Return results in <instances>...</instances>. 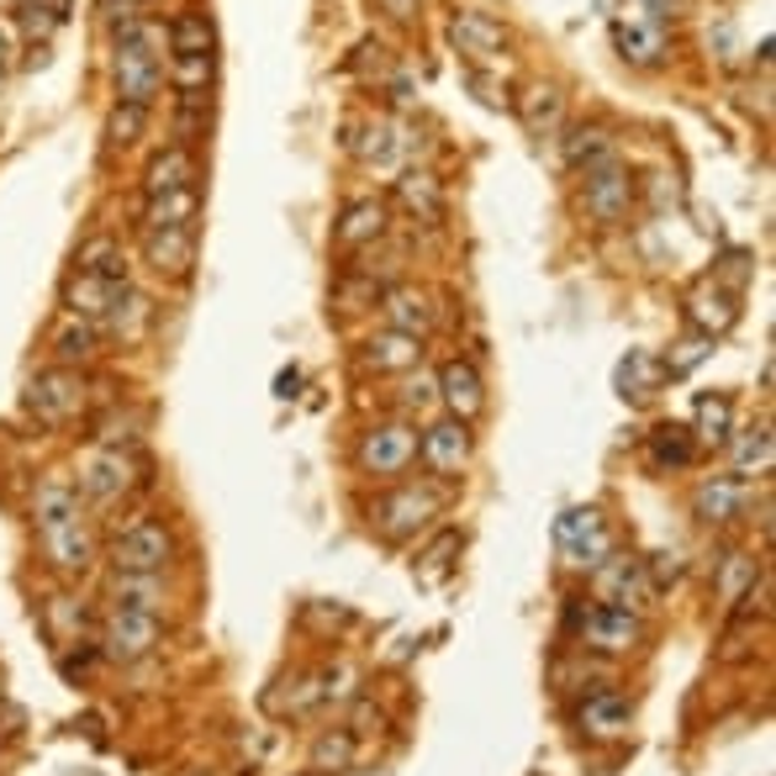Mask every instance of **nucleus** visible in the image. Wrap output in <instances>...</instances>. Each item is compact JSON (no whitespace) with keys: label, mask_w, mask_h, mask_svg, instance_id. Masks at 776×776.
I'll return each instance as SVG.
<instances>
[{"label":"nucleus","mask_w":776,"mask_h":776,"mask_svg":"<svg viewBox=\"0 0 776 776\" xmlns=\"http://www.w3.org/2000/svg\"><path fill=\"white\" fill-rule=\"evenodd\" d=\"M381 6H386L396 22H417L423 17V0H381Z\"/></svg>","instance_id":"3c124183"},{"label":"nucleus","mask_w":776,"mask_h":776,"mask_svg":"<svg viewBox=\"0 0 776 776\" xmlns=\"http://www.w3.org/2000/svg\"><path fill=\"white\" fill-rule=\"evenodd\" d=\"M170 53H217V32L206 11H180L170 22Z\"/></svg>","instance_id":"72a5a7b5"},{"label":"nucleus","mask_w":776,"mask_h":776,"mask_svg":"<svg viewBox=\"0 0 776 776\" xmlns=\"http://www.w3.org/2000/svg\"><path fill=\"white\" fill-rule=\"evenodd\" d=\"M438 381V402L449 407V417H460V423H470V417H481L486 407V381L481 370L470 360H449L444 370L434 375Z\"/></svg>","instance_id":"f3484780"},{"label":"nucleus","mask_w":776,"mask_h":776,"mask_svg":"<svg viewBox=\"0 0 776 776\" xmlns=\"http://www.w3.org/2000/svg\"><path fill=\"white\" fill-rule=\"evenodd\" d=\"M381 312H386V328L413 333V339H423V333L434 328V307H428V296L413 291V286H391V291H381Z\"/></svg>","instance_id":"a878e982"},{"label":"nucleus","mask_w":776,"mask_h":776,"mask_svg":"<svg viewBox=\"0 0 776 776\" xmlns=\"http://www.w3.org/2000/svg\"><path fill=\"white\" fill-rule=\"evenodd\" d=\"M6 53H11V38L0 32V70H6Z\"/></svg>","instance_id":"864d4df0"},{"label":"nucleus","mask_w":776,"mask_h":776,"mask_svg":"<svg viewBox=\"0 0 776 776\" xmlns=\"http://www.w3.org/2000/svg\"><path fill=\"white\" fill-rule=\"evenodd\" d=\"M438 508H444V502H438V491H428V486H396V491H386V497L370 508V523H375L391 544H407V539H417L434 523Z\"/></svg>","instance_id":"7ed1b4c3"},{"label":"nucleus","mask_w":776,"mask_h":776,"mask_svg":"<svg viewBox=\"0 0 776 776\" xmlns=\"http://www.w3.org/2000/svg\"><path fill=\"white\" fill-rule=\"evenodd\" d=\"M597 592H603V603H645L650 597V576H645V560H629V555H607L597 565Z\"/></svg>","instance_id":"aec40b11"},{"label":"nucleus","mask_w":776,"mask_h":776,"mask_svg":"<svg viewBox=\"0 0 776 776\" xmlns=\"http://www.w3.org/2000/svg\"><path fill=\"white\" fill-rule=\"evenodd\" d=\"M386 201H375V195H360V201H349L343 206L339 227H333V238L343 243V248H370L375 238H386Z\"/></svg>","instance_id":"b1692460"},{"label":"nucleus","mask_w":776,"mask_h":776,"mask_svg":"<svg viewBox=\"0 0 776 776\" xmlns=\"http://www.w3.org/2000/svg\"><path fill=\"white\" fill-rule=\"evenodd\" d=\"M96 343H100L96 322H64L53 333V354H59V364H85V360H96Z\"/></svg>","instance_id":"4c0bfd02"},{"label":"nucleus","mask_w":776,"mask_h":776,"mask_svg":"<svg viewBox=\"0 0 776 776\" xmlns=\"http://www.w3.org/2000/svg\"><path fill=\"white\" fill-rule=\"evenodd\" d=\"M687 328L692 333H703V339H724L729 328L740 322V296H729L724 286H698V291H687Z\"/></svg>","instance_id":"dca6fc26"},{"label":"nucleus","mask_w":776,"mask_h":776,"mask_svg":"<svg viewBox=\"0 0 776 776\" xmlns=\"http://www.w3.org/2000/svg\"><path fill=\"white\" fill-rule=\"evenodd\" d=\"M776 460V444H772V423H761L751 434L734 438V465H740V476H766Z\"/></svg>","instance_id":"e433bc0d"},{"label":"nucleus","mask_w":776,"mask_h":776,"mask_svg":"<svg viewBox=\"0 0 776 776\" xmlns=\"http://www.w3.org/2000/svg\"><path fill=\"white\" fill-rule=\"evenodd\" d=\"M195 212H201V185L153 195V201H143V227H185V222H195Z\"/></svg>","instance_id":"7c9ffc66"},{"label":"nucleus","mask_w":776,"mask_h":776,"mask_svg":"<svg viewBox=\"0 0 776 776\" xmlns=\"http://www.w3.org/2000/svg\"><path fill=\"white\" fill-rule=\"evenodd\" d=\"M650 460H656L660 470H687V465L698 460V438H692V428L660 423L656 434H650Z\"/></svg>","instance_id":"c756f323"},{"label":"nucleus","mask_w":776,"mask_h":776,"mask_svg":"<svg viewBox=\"0 0 776 776\" xmlns=\"http://www.w3.org/2000/svg\"><path fill=\"white\" fill-rule=\"evenodd\" d=\"M38 544H43V555H49L53 571H64V576H79L85 565H91V529H85V518H64V523H43L38 529Z\"/></svg>","instance_id":"4468645a"},{"label":"nucleus","mask_w":776,"mask_h":776,"mask_svg":"<svg viewBox=\"0 0 776 776\" xmlns=\"http://www.w3.org/2000/svg\"><path fill=\"white\" fill-rule=\"evenodd\" d=\"M639 634H645L639 613H634V607H618V603L586 607V618H582V639L592 645V650H603V656H624V650H634Z\"/></svg>","instance_id":"9d476101"},{"label":"nucleus","mask_w":776,"mask_h":776,"mask_svg":"<svg viewBox=\"0 0 776 776\" xmlns=\"http://www.w3.org/2000/svg\"><path fill=\"white\" fill-rule=\"evenodd\" d=\"M417 455H423V465L434 476H460L465 460H470V423H460V417L428 423L423 438H417Z\"/></svg>","instance_id":"9b49d317"},{"label":"nucleus","mask_w":776,"mask_h":776,"mask_svg":"<svg viewBox=\"0 0 776 776\" xmlns=\"http://www.w3.org/2000/svg\"><path fill=\"white\" fill-rule=\"evenodd\" d=\"M729 428H734V407H729V396H698V428L692 438L698 444H729Z\"/></svg>","instance_id":"58836bf2"},{"label":"nucleus","mask_w":776,"mask_h":776,"mask_svg":"<svg viewBox=\"0 0 776 776\" xmlns=\"http://www.w3.org/2000/svg\"><path fill=\"white\" fill-rule=\"evenodd\" d=\"M191 185H201V170H195V159H191V148L185 143H170L143 170V201L170 195V191H191Z\"/></svg>","instance_id":"412c9836"},{"label":"nucleus","mask_w":776,"mask_h":776,"mask_svg":"<svg viewBox=\"0 0 776 776\" xmlns=\"http://www.w3.org/2000/svg\"><path fill=\"white\" fill-rule=\"evenodd\" d=\"M613 49L634 70H660L671 53V32L656 17H624V22H613Z\"/></svg>","instance_id":"1a4fd4ad"},{"label":"nucleus","mask_w":776,"mask_h":776,"mask_svg":"<svg viewBox=\"0 0 776 776\" xmlns=\"http://www.w3.org/2000/svg\"><path fill=\"white\" fill-rule=\"evenodd\" d=\"M159 650V613L143 607H111L106 624H100V656L117 660V666H138Z\"/></svg>","instance_id":"20e7f679"},{"label":"nucleus","mask_w":776,"mask_h":776,"mask_svg":"<svg viewBox=\"0 0 776 776\" xmlns=\"http://www.w3.org/2000/svg\"><path fill=\"white\" fill-rule=\"evenodd\" d=\"M212 74H217V53H174L170 59V79L180 96H206Z\"/></svg>","instance_id":"c9c22d12"},{"label":"nucleus","mask_w":776,"mask_h":776,"mask_svg":"<svg viewBox=\"0 0 776 776\" xmlns=\"http://www.w3.org/2000/svg\"><path fill=\"white\" fill-rule=\"evenodd\" d=\"M143 259L170 280H185L195 265V222L185 227H143Z\"/></svg>","instance_id":"f8f14e48"},{"label":"nucleus","mask_w":776,"mask_h":776,"mask_svg":"<svg viewBox=\"0 0 776 776\" xmlns=\"http://www.w3.org/2000/svg\"><path fill=\"white\" fill-rule=\"evenodd\" d=\"M49 613H53V624H59V634H79V629H85V607H74L70 597H53Z\"/></svg>","instance_id":"de8ad7c7"},{"label":"nucleus","mask_w":776,"mask_h":776,"mask_svg":"<svg viewBox=\"0 0 776 776\" xmlns=\"http://www.w3.org/2000/svg\"><path fill=\"white\" fill-rule=\"evenodd\" d=\"M755 280V254L751 248H724L719 265H713V286H724L729 296H740Z\"/></svg>","instance_id":"ea45409f"},{"label":"nucleus","mask_w":776,"mask_h":776,"mask_svg":"<svg viewBox=\"0 0 776 776\" xmlns=\"http://www.w3.org/2000/svg\"><path fill=\"white\" fill-rule=\"evenodd\" d=\"M555 544L560 555L571 560V565H582V571H597L607 555H613V534H607L603 512L597 508H571L555 518Z\"/></svg>","instance_id":"423d86ee"},{"label":"nucleus","mask_w":776,"mask_h":776,"mask_svg":"<svg viewBox=\"0 0 776 776\" xmlns=\"http://www.w3.org/2000/svg\"><path fill=\"white\" fill-rule=\"evenodd\" d=\"M79 407H85V381H79V370H70V364H53V370H43L26 386V413L38 417V423H49V428L79 417Z\"/></svg>","instance_id":"0eeeda50"},{"label":"nucleus","mask_w":776,"mask_h":776,"mask_svg":"<svg viewBox=\"0 0 776 776\" xmlns=\"http://www.w3.org/2000/svg\"><path fill=\"white\" fill-rule=\"evenodd\" d=\"M170 560H174V539L153 518H138L132 529H121L111 539V565H117L121 576H159Z\"/></svg>","instance_id":"39448f33"},{"label":"nucleus","mask_w":776,"mask_h":776,"mask_svg":"<svg viewBox=\"0 0 776 776\" xmlns=\"http://www.w3.org/2000/svg\"><path fill=\"white\" fill-rule=\"evenodd\" d=\"M111 85L121 106H153L164 91V59H159V26L121 22L111 32Z\"/></svg>","instance_id":"f257e3e1"},{"label":"nucleus","mask_w":776,"mask_h":776,"mask_svg":"<svg viewBox=\"0 0 776 776\" xmlns=\"http://www.w3.org/2000/svg\"><path fill=\"white\" fill-rule=\"evenodd\" d=\"M518 117H523V127H529L534 138H550L560 121H565V96H560L555 85H529V91L518 96Z\"/></svg>","instance_id":"cd10ccee"},{"label":"nucleus","mask_w":776,"mask_h":776,"mask_svg":"<svg viewBox=\"0 0 776 776\" xmlns=\"http://www.w3.org/2000/svg\"><path fill=\"white\" fill-rule=\"evenodd\" d=\"M402 402H407V407H417V413H423V407H434V402H438V381H434V375H417L413 386L402 391Z\"/></svg>","instance_id":"09e8293b"},{"label":"nucleus","mask_w":776,"mask_h":776,"mask_svg":"<svg viewBox=\"0 0 776 776\" xmlns=\"http://www.w3.org/2000/svg\"><path fill=\"white\" fill-rule=\"evenodd\" d=\"M143 127H148L143 106H121V100H117V111H111V121H106V143H111V148L138 143V138H143Z\"/></svg>","instance_id":"c03bdc74"},{"label":"nucleus","mask_w":776,"mask_h":776,"mask_svg":"<svg viewBox=\"0 0 776 776\" xmlns=\"http://www.w3.org/2000/svg\"><path fill=\"white\" fill-rule=\"evenodd\" d=\"M148 322H153V301L143 291H132V286H117L111 291V307L100 317V333H111L121 343H138L148 333Z\"/></svg>","instance_id":"5701e85b"},{"label":"nucleus","mask_w":776,"mask_h":776,"mask_svg":"<svg viewBox=\"0 0 776 776\" xmlns=\"http://www.w3.org/2000/svg\"><path fill=\"white\" fill-rule=\"evenodd\" d=\"M703 360H713V339H703V333H687V339H681L677 349L660 360V370H666L671 381H681V375H692Z\"/></svg>","instance_id":"a19ab883"},{"label":"nucleus","mask_w":776,"mask_h":776,"mask_svg":"<svg viewBox=\"0 0 776 776\" xmlns=\"http://www.w3.org/2000/svg\"><path fill=\"white\" fill-rule=\"evenodd\" d=\"M121 286H127V280H121ZM111 291H117V286H106V280H96V275H79V269H74V280L64 286V307H70V317L96 322L100 328V317H106V307H111Z\"/></svg>","instance_id":"c85d7f7f"},{"label":"nucleus","mask_w":776,"mask_h":776,"mask_svg":"<svg viewBox=\"0 0 776 776\" xmlns=\"http://www.w3.org/2000/svg\"><path fill=\"white\" fill-rule=\"evenodd\" d=\"M629 719H634V708L624 692H586L582 708H576V724H582L592 740H618V734H629Z\"/></svg>","instance_id":"4be33fe9"},{"label":"nucleus","mask_w":776,"mask_h":776,"mask_svg":"<svg viewBox=\"0 0 776 776\" xmlns=\"http://www.w3.org/2000/svg\"><path fill=\"white\" fill-rule=\"evenodd\" d=\"M301 386V370H280V381H275V396H296Z\"/></svg>","instance_id":"603ef678"},{"label":"nucleus","mask_w":776,"mask_h":776,"mask_svg":"<svg viewBox=\"0 0 776 776\" xmlns=\"http://www.w3.org/2000/svg\"><path fill=\"white\" fill-rule=\"evenodd\" d=\"M74 269H79V275H96L106 286H121V280H127V254H121V243L111 238V233H96V238L79 243Z\"/></svg>","instance_id":"bb28decb"},{"label":"nucleus","mask_w":776,"mask_h":776,"mask_svg":"<svg viewBox=\"0 0 776 776\" xmlns=\"http://www.w3.org/2000/svg\"><path fill=\"white\" fill-rule=\"evenodd\" d=\"M660 381H666V370H660V360H656V354H645V349H629V360L618 364V391L634 396V402L656 396Z\"/></svg>","instance_id":"2f4dec72"},{"label":"nucleus","mask_w":776,"mask_h":776,"mask_svg":"<svg viewBox=\"0 0 776 776\" xmlns=\"http://www.w3.org/2000/svg\"><path fill=\"white\" fill-rule=\"evenodd\" d=\"M364 364H370V370H391V375L417 370V364H423V339L396 333V328H381V333L364 339Z\"/></svg>","instance_id":"393cba45"},{"label":"nucleus","mask_w":776,"mask_h":776,"mask_svg":"<svg viewBox=\"0 0 776 776\" xmlns=\"http://www.w3.org/2000/svg\"><path fill=\"white\" fill-rule=\"evenodd\" d=\"M607 153H613V132H607L603 121L571 127V138H565V164H571V170H586V164H597Z\"/></svg>","instance_id":"473e14b6"},{"label":"nucleus","mask_w":776,"mask_h":776,"mask_svg":"<svg viewBox=\"0 0 776 776\" xmlns=\"http://www.w3.org/2000/svg\"><path fill=\"white\" fill-rule=\"evenodd\" d=\"M132 486H138V465L127 460L121 449H96V455L85 460V470H79V491L96 497V502H117Z\"/></svg>","instance_id":"2eb2a0df"},{"label":"nucleus","mask_w":776,"mask_h":776,"mask_svg":"<svg viewBox=\"0 0 776 776\" xmlns=\"http://www.w3.org/2000/svg\"><path fill=\"white\" fill-rule=\"evenodd\" d=\"M396 206H402L413 222H423V227H444V217H449L444 180H438L434 170H407L402 180H396Z\"/></svg>","instance_id":"a211bd4d"},{"label":"nucleus","mask_w":776,"mask_h":776,"mask_svg":"<svg viewBox=\"0 0 776 776\" xmlns=\"http://www.w3.org/2000/svg\"><path fill=\"white\" fill-rule=\"evenodd\" d=\"M354 755H360V740L354 734H322L312 745V761H317V772H343V766H354Z\"/></svg>","instance_id":"79ce46f5"},{"label":"nucleus","mask_w":776,"mask_h":776,"mask_svg":"<svg viewBox=\"0 0 776 776\" xmlns=\"http://www.w3.org/2000/svg\"><path fill=\"white\" fill-rule=\"evenodd\" d=\"M111 597H117V607H143V613L159 607V597H153V576H121V571H117Z\"/></svg>","instance_id":"a18cd8bd"},{"label":"nucleus","mask_w":776,"mask_h":776,"mask_svg":"<svg viewBox=\"0 0 776 776\" xmlns=\"http://www.w3.org/2000/svg\"><path fill=\"white\" fill-rule=\"evenodd\" d=\"M692 508H698V518H703V523H713V529L740 523V518H745V508H751V481H745V476H713V481L698 486Z\"/></svg>","instance_id":"6ab92c4d"},{"label":"nucleus","mask_w":776,"mask_h":776,"mask_svg":"<svg viewBox=\"0 0 776 776\" xmlns=\"http://www.w3.org/2000/svg\"><path fill=\"white\" fill-rule=\"evenodd\" d=\"M38 529L43 523H64V518H79V486H70L64 476H49L38 486Z\"/></svg>","instance_id":"f704fd0d"},{"label":"nucleus","mask_w":776,"mask_h":776,"mask_svg":"<svg viewBox=\"0 0 776 776\" xmlns=\"http://www.w3.org/2000/svg\"><path fill=\"white\" fill-rule=\"evenodd\" d=\"M634 206V180H629V164L618 159V153H607L597 164H586L582 170V212L597 227H618V222L629 217Z\"/></svg>","instance_id":"f03ea898"},{"label":"nucleus","mask_w":776,"mask_h":776,"mask_svg":"<svg viewBox=\"0 0 776 776\" xmlns=\"http://www.w3.org/2000/svg\"><path fill=\"white\" fill-rule=\"evenodd\" d=\"M634 6H639V11H650L656 22H666V17H681L692 0H634Z\"/></svg>","instance_id":"8fccbe9b"},{"label":"nucleus","mask_w":776,"mask_h":776,"mask_svg":"<svg viewBox=\"0 0 776 776\" xmlns=\"http://www.w3.org/2000/svg\"><path fill=\"white\" fill-rule=\"evenodd\" d=\"M364 138H370V143H360V153H364V159H375V164H386L391 153H396V132H391V121H370V127H364Z\"/></svg>","instance_id":"49530a36"},{"label":"nucleus","mask_w":776,"mask_h":776,"mask_svg":"<svg viewBox=\"0 0 776 776\" xmlns=\"http://www.w3.org/2000/svg\"><path fill=\"white\" fill-rule=\"evenodd\" d=\"M455 550H460V534H455V529H444V534L434 539V550L423 555V565H417V582H423V586L444 582V576H449V565H455V560H449Z\"/></svg>","instance_id":"37998d69"},{"label":"nucleus","mask_w":776,"mask_h":776,"mask_svg":"<svg viewBox=\"0 0 776 776\" xmlns=\"http://www.w3.org/2000/svg\"><path fill=\"white\" fill-rule=\"evenodd\" d=\"M417 460V428L407 423H381L360 438V465L370 476H402Z\"/></svg>","instance_id":"6e6552de"},{"label":"nucleus","mask_w":776,"mask_h":776,"mask_svg":"<svg viewBox=\"0 0 776 776\" xmlns=\"http://www.w3.org/2000/svg\"><path fill=\"white\" fill-rule=\"evenodd\" d=\"M449 43L460 49V59L470 64H491L497 53L508 49V32L497 17H486V11H455L449 17Z\"/></svg>","instance_id":"ddd939ff"}]
</instances>
